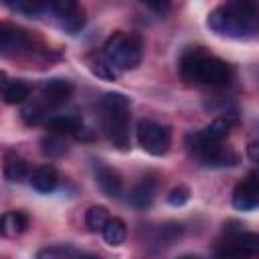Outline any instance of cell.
Instances as JSON below:
<instances>
[{
  "label": "cell",
  "mask_w": 259,
  "mask_h": 259,
  "mask_svg": "<svg viewBox=\"0 0 259 259\" xmlns=\"http://www.w3.org/2000/svg\"><path fill=\"white\" fill-rule=\"evenodd\" d=\"M206 26L225 38L249 40L259 34V6L249 0H229L208 12Z\"/></svg>",
  "instance_id": "obj_1"
},
{
  "label": "cell",
  "mask_w": 259,
  "mask_h": 259,
  "mask_svg": "<svg viewBox=\"0 0 259 259\" xmlns=\"http://www.w3.org/2000/svg\"><path fill=\"white\" fill-rule=\"evenodd\" d=\"M180 77L186 83H196V85H227L233 79V67L223 61L221 57L208 55L204 47H188L178 63Z\"/></svg>",
  "instance_id": "obj_2"
},
{
  "label": "cell",
  "mask_w": 259,
  "mask_h": 259,
  "mask_svg": "<svg viewBox=\"0 0 259 259\" xmlns=\"http://www.w3.org/2000/svg\"><path fill=\"white\" fill-rule=\"evenodd\" d=\"M132 103L130 97L123 93L111 91L105 93L99 101V125L107 142L119 150L127 152L132 148V136H130V121H132Z\"/></svg>",
  "instance_id": "obj_3"
},
{
  "label": "cell",
  "mask_w": 259,
  "mask_h": 259,
  "mask_svg": "<svg viewBox=\"0 0 259 259\" xmlns=\"http://www.w3.org/2000/svg\"><path fill=\"white\" fill-rule=\"evenodd\" d=\"M144 57V42L138 34L117 30L101 47V59L107 61L117 73L138 69Z\"/></svg>",
  "instance_id": "obj_4"
},
{
  "label": "cell",
  "mask_w": 259,
  "mask_h": 259,
  "mask_svg": "<svg viewBox=\"0 0 259 259\" xmlns=\"http://www.w3.org/2000/svg\"><path fill=\"white\" fill-rule=\"evenodd\" d=\"M186 150L202 168H231L239 164L237 152L227 148L223 142L204 140L198 132H190L186 136Z\"/></svg>",
  "instance_id": "obj_5"
},
{
  "label": "cell",
  "mask_w": 259,
  "mask_h": 259,
  "mask_svg": "<svg viewBox=\"0 0 259 259\" xmlns=\"http://www.w3.org/2000/svg\"><path fill=\"white\" fill-rule=\"evenodd\" d=\"M138 146L150 156H164L172 144V132L168 125L154 119H140L136 125Z\"/></svg>",
  "instance_id": "obj_6"
},
{
  "label": "cell",
  "mask_w": 259,
  "mask_h": 259,
  "mask_svg": "<svg viewBox=\"0 0 259 259\" xmlns=\"http://www.w3.org/2000/svg\"><path fill=\"white\" fill-rule=\"evenodd\" d=\"M217 259H259V233L237 231L223 241Z\"/></svg>",
  "instance_id": "obj_7"
},
{
  "label": "cell",
  "mask_w": 259,
  "mask_h": 259,
  "mask_svg": "<svg viewBox=\"0 0 259 259\" xmlns=\"http://www.w3.org/2000/svg\"><path fill=\"white\" fill-rule=\"evenodd\" d=\"M49 12L55 14L59 26L69 34H77L87 20L83 6L73 0H49Z\"/></svg>",
  "instance_id": "obj_8"
},
{
  "label": "cell",
  "mask_w": 259,
  "mask_h": 259,
  "mask_svg": "<svg viewBox=\"0 0 259 259\" xmlns=\"http://www.w3.org/2000/svg\"><path fill=\"white\" fill-rule=\"evenodd\" d=\"M30 49H32V36L28 34V30L10 22L0 24V53L4 57H14Z\"/></svg>",
  "instance_id": "obj_9"
},
{
  "label": "cell",
  "mask_w": 259,
  "mask_h": 259,
  "mask_svg": "<svg viewBox=\"0 0 259 259\" xmlns=\"http://www.w3.org/2000/svg\"><path fill=\"white\" fill-rule=\"evenodd\" d=\"M231 202L237 210L245 212L259 208V172H251L233 188Z\"/></svg>",
  "instance_id": "obj_10"
},
{
  "label": "cell",
  "mask_w": 259,
  "mask_h": 259,
  "mask_svg": "<svg viewBox=\"0 0 259 259\" xmlns=\"http://www.w3.org/2000/svg\"><path fill=\"white\" fill-rule=\"evenodd\" d=\"M73 91H75V85L73 81L65 79V77H51V79H45L38 87V93H40V99L53 109V107H59L63 103H67L71 97H73Z\"/></svg>",
  "instance_id": "obj_11"
},
{
  "label": "cell",
  "mask_w": 259,
  "mask_h": 259,
  "mask_svg": "<svg viewBox=\"0 0 259 259\" xmlns=\"http://www.w3.org/2000/svg\"><path fill=\"white\" fill-rule=\"evenodd\" d=\"M95 182L99 186V190L109 196V198H119L121 192H123V180H121V174L107 166V164H99L95 168Z\"/></svg>",
  "instance_id": "obj_12"
},
{
  "label": "cell",
  "mask_w": 259,
  "mask_h": 259,
  "mask_svg": "<svg viewBox=\"0 0 259 259\" xmlns=\"http://www.w3.org/2000/svg\"><path fill=\"white\" fill-rule=\"evenodd\" d=\"M158 192V180L152 176H144L130 192V204L138 210H146L152 206Z\"/></svg>",
  "instance_id": "obj_13"
},
{
  "label": "cell",
  "mask_w": 259,
  "mask_h": 259,
  "mask_svg": "<svg viewBox=\"0 0 259 259\" xmlns=\"http://www.w3.org/2000/svg\"><path fill=\"white\" fill-rule=\"evenodd\" d=\"M30 186L36 190V192H42V194H49L53 192L57 186H59V172L53 164H40L32 170L30 174Z\"/></svg>",
  "instance_id": "obj_14"
},
{
  "label": "cell",
  "mask_w": 259,
  "mask_h": 259,
  "mask_svg": "<svg viewBox=\"0 0 259 259\" xmlns=\"http://www.w3.org/2000/svg\"><path fill=\"white\" fill-rule=\"evenodd\" d=\"M235 115L233 113H225V115H219V117H214L210 123H206L202 130H198V134L204 138V140H210V142H223L229 134H231V130H233V125H235Z\"/></svg>",
  "instance_id": "obj_15"
},
{
  "label": "cell",
  "mask_w": 259,
  "mask_h": 259,
  "mask_svg": "<svg viewBox=\"0 0 259 259\" xmlns=\"http://www.w3.org/2000/svg\"><path fill=\"white\" fill-rule=\"evenodd\" d=\"M2 172H4V178H6L8 182H16V184L24 182V180L30 178V174H32V172L28 170L26 160H24L22 156H18L16 152H8V154H6Z\"/></svg>",
  "instance_id": "obj_16"
},
{
  "label": "cell",
  "mask_w": 259,
  "mask_h": 259,
  "mask_svg": "<svg viewBox=\"0 0 259 259\" xmlns=\"http://www.w3.org/2000/svg\"><path fill=\"white\" fill-rule=\"evenodd\" d=\"M182 235H184L182 223L168 221V223L158 225V229L154 231V239H152V241H154V245H158V247H170V245H174Z\"/></svg>",
  "instance_id": "obj_17"
},
{
  "label": "cell",
  "mask_w": 259,
  "mask_h": 259,
  "mask_svg": "<svg viewBox=\"0 0 259 259\" xmlns=\"http://www.w3.org/2000/svg\"><path fill=\"white\" fill-rule=\"evenodd\" d=\"M2 97L8 105H16V103H24L30 97V85L22 79H14V81H2Z\"/></svg>",
  "instance_id": "obj_18"
},
{
  "label": "cell",
  "mask_w": 259,
  "mask_h": 259,
  "mask_svg": "<svg viewBox=\"0 0 259 259\" xmlns=\"http://www.w3.org/2000/svg\"><path fill=\"white\" fill-rule=\"evenodd\" d=\"M49 111H51V107L42 99H38V101L26 103L22 107V111H20V117H22V121L26 125H40V123H47L53 117Z\"/></svg>",
  "instance_id": "obj_19"
},
{
  "label": "cell",
  "mask_w": 259,
  "mask_h": 259,
  "mask_svg": "<svg viewBox=\"0 0 259 259\" xmlns=\"http://www.w3.org/2000/svg\"><path fill=\"white\" fill-rule=\"evenodd\" d=\"M28 229V217L22 210H8L2 214L0 231L4 237H16Z\"/></svg>",
  "instance_id": "obj_20"
},
{
  "label": "cell",
  "mask_w": 259,
  "mask_h": 259,
  "mask_svg": "<svg viewBox=\"0 0 259 259\" xmlns=\"http://www.w3.org/2000/svg\"><path fill=\"white\" fill-rule=\"evenodd\" d=\"M81 125H83V121L75 115H53L47 121V127L59 136H75Z\"/></svg>",
  "instance_id": "obj_21"
},
{
  "label": "cell",
  "mask_w": 259,
  "mask_h": 259,
  "mask_svg": "<svg viewBox=\"0 0 259 259\" xmlns=\"http://www.w3.org/2000/svg\"><path fill=\"white\" fill-rule=\"evenodd\" d=\"M69 150L67 142H65V136H59V134H45L40 138V152L47 156V158H61L65 156Z\"/></svg>",
  "instance_id": "obj_22"
},
{
  "label": "cell",
  "mask_w": 259,
  "mask_h": 259,
  "mask_svg": "<svg viewBox=\"0 0 259 259\" xmlns=\"http://www.w3.org/2000/svg\"><path fill=\"white\" fill-rule=\"evenodd\" d=\"M109 221H111L109 210H107L103 204H93V206H89L87 212H85V227H87L91 233H101Z\"/></svg>",
  "instance_id": "obj_23"
},
{
  "label": "cell",
  "mask_w": 259,
  "mask_h": 259,
  "mask_svg": "<svg viewBox=\"0 0 259 259\" xmlns=\"http://www.w3.org/2000/svg\"><path fill=\"white\" fill-rule=\"evenodd\" d=\"M101 235H103V239H105L107 245L119 247V245L125 243V239H127V227H125V223H123L121 219L113 217V219L105 225V229L101 231Z\"/></svg>",
  "instance_id": "obj_24"
},
{
  "label": "cell",
  "mask_w": 259,
  "mask_h": 259,
  "mask_svg": "<svg viewBox=\"0 0 259 259\" xmlns=\"http://www.w3.org/2000/svg\"><path fill=\"white\" fill-rule=\"evenodd\" d=\"M6 6L30 18H38L42 12H49V2H40V0H16V2H6Z\"/></svg>",
  "instance_id": "obj_25"
},
{
  "label": "cell",
  "mask_w": 259,
  "mask_h": 259,
  "mask_svg": "<svg viewBox=\"0 0 259 259\" xmlns=\"http://www.w3.org/2000/svg\"><path fill=\"white\" fill-rule=\"evenodd\" d=\"M79 253L71 245H51L36 251V259H75Z\"/></svg>",
  "instance_id": "obj_26"
},
{
  "label": "cell",
  "mask_w": 259,
  "mask_h": 259,
  "mask_svg": "<svg viewBox=\"0 0 259 259\" xmlns=\"http://www.w3.org/2000/svg\"><path fill=\"white\" fill-rule=\"evenodd\" d=\"M91 71H93V75H97L99 79H105V81H115L119 77V73L107 61H103L101 57L91 63Z\"/></svg>",
  "instance_id": "obj_27"
},
{
  "label": "cell",
  "mask_w": 259,
  "mask_h": 259,
  "mask_svg": "<svg viewBox=\"0 0 259 259\" xmlns=\"http://www.w3.org/2000/svg\"><path fill=\"white\" fill-rule=\"evenodd\" d=\"M166 200H168V204H172V206H182V204H186V202L190 200V188H188L186 184H178V186H174V188L168 192Z\"/></svg>",
  "instance_id": "obj_28"
},
{
  "label": "cell",
  "mask_w": 259,
  "mask_h": 259,
  "mask_svg": "<svg viewBox=\"0 0 259 259\" xmlns=\"http://www.w3.org/2000/svg\"><path fill=\"white\" fill-rule=\"evenodd\" d=\"M247 158H249L251 162L259 164V142H257V140L247 144Z\"/></svg>",
  "instance_id": "obj_29"
},
{
  "label": "cell",
  "mask_w": 259,
  "mask_h": 259,
  "mask_svg": "<svg viewBox=\"0 0 259 259\" xmlns=\"http://www.w3.org/2000/svg\"><path fill=\"white\" fill-rule=\"evenodd\" d=\"M146 6H148V8H152V10H158V12H162V10H166L170 4H166V2H164V4H146Z\"/></svg>",
  "instance_id": "obj_30"
},
{
  "label": "cell",
  "mask_w": 259,
  "mask_h": 259,
  "mask_svg": "<svg viewBox=\"0 0 259 259\" xmlns=\"http://www.w3.org/2000/svg\"><path fill=\"white\" fill-rule=\"evenodd\" d=\"M75 259H99L97 255H91V253H79Z\"/></svg>",
  "instance_id": "obj_31"
},
{
  "label": "cell",
  "mask_w": 259,
  "mask_h": 259,
  "mask_svg": "<svg viewBox=\"0 0 259 259\" xmlns=\"http://www.w3.org/2000/svg\"><path fill=\"white\" fill-rule=\"evenodd\" d=\"M176 259H202V257H198V255H194V253H184V255H180V257H176Z\"/></svg>",
  "instance_id": "obj_32"
}]
</instances>
